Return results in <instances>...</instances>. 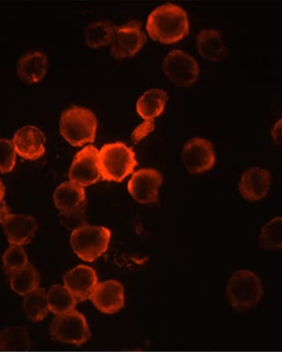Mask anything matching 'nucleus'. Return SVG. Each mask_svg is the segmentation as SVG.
Masks as SVG:
<instances>
[{
  "mask_svg": "<svg viewBox=\"0 0 282 352\" xmlns=\"http://www.w3.org/2000/svg\"><path fill=\"white\" fill-rule=\"evenodd\" d=\"M154 129L155 121H144L142 124L138 126V127L135 129L133 133H132V141L134 142L141 141L142 139L144 138L146 135H148L149 133L153 131Z\"/></svg>",
  "mask_w": 282,
  "mask_h": 352,
  "instance_id": "c756f323",
  "label": "nucleus"
},
{
  "mask_svg": "<svg viewBox=\"0 0 282 352\" xmlns=\"http://www.w3.org/2000/svg\"><path fill=\"white\" fill-rule=\"evenodd\" d=\"M147 41L140 21H129L116 25L111 42V53L116 58L134 56Z\"/></svg>",
  "mask_w": 282,
  "mask_h": 352,
  "instance_id": "6e6552de",
  "label": "nucleus"
},
{
  "mask_svg": "<svg viewBox=\"0 0 282 352\" xmlns=\"http://www.w3.org/2000/svg\"><path fill=\"white\" fill-rule=\"evenodd\" d=\"M146 29L155 41L164 44L177 42L190 32L188 13L181 6L165 3L149 13Z\"/></svg>",
  "mask_w": 282,
  "mask_h": 352,
  "instance_id": "f257e3e1",
  "label": "nucleus"
},
{
  "mask_svg": "<svg viewBox=\"0 0 282 352\" xmlns=\"http://www.w3.org/2000/svg\"><path fill=\"white\" fill-rule=\"evenodd\" d=\"M47 300L50 311L56 315L74 310L78 302L65 285H54L49 289Z\"/></svg>",
  "mask_w": 282,
  "mask_h": 352,
  "instance_id": "b1692460",
  "label": "nucleus"
},
{
  "mask_svg": "<svg viewBox=\"0 0 282 352\" xmlns=\"http://www.w3.org/2000/svg\"><path fill=\"white\" fill-rule=\"evenodd\" d=\"M111 232L102 226L86 224L72 231L71 245L81 260L92 262L108 250Z\"/></svg>",
  "mask_w": 282,
  "mask_h": 352,
  "instance_id": "39448f33",
  "label": "nucleus"
},
{
  "mask_svg": "<svg viewBox=\"0 0 282 352\" xmlns=\"http://www.w3.org/2000/svg\"><path fill=\"white\" fill-rule=\"evenodd\" d=\"M16 151L12 141L0 138V172L12 171L16 164Z\"/></svg>",
  "mask_w": 282,
  "mask_h": 352,
  "instance_id": "cd10ccee",
  "label": "nucleus"
},
{
  "mask_svg": "<svg viewBox=\"0 0 282 352\" xmlns=\"http://www.w3.org/2000/svg\"><path fill=\"white\" fill-rule=\"evenodd\" d=\"M8 212H10V211L6 202L4 201L0 202V222L2 221L3 219H4Z\"/></svg>",
  "mask_w": 282,
  "mask_h": 352,
  "instance_id": "2f4dec72",
  "label": "nucleus"
},
{
  "mask_svg": "<svg viewBox=\"0 0 282 352\" xmlns=\"http://www.w3.org/2000/svg\"><path fill=\"white\" fill-rule=\"evenodd\" d=\"M167 100L168 94L164 89H149L138 98L137 111L144 121H155V118L164 111Z\"/></svg>",
  "mask_w": 282,
  "mask_h": 352,
  "instance_id": "aec40b11",
  "label": "nucleus"
},
{
  "mask_svg": "<svg viewBox=\"0 0 282 352\" xmlns=\"http://www.w3.org/2000/svg\"><path fill=\"white\" fill-rule=\"evenodd\" d=\"M5 195L6 188L4 184H3V182L1 181V179H0V202L4 201Z\"/></svg>",
  "mask_w": 282,
  "mask_h": 352,
  "instance_id": "473e14b6",
  "label": "nucleus"
},
{
  "mask_svg": "<svg viewBox=\"0 0 282 352\" xmlns=\"http://www.w3.org/2000/svg\"><path fill=\"white\" fill-rule=\"evenodd\" d=\"M115 28L114 23L109 19H99V21L91 22L85 28L84 36L86 44L92 48L111 44Z\"/></svg>",
  "mask_w": 282,
  "mask_h": 352,
  "instance_id": "4be33fe9",
  "label": "nucleus"
},
{
  "mask_svg": "<svg viewBox=\"0 0 282 352\" xmlns=\"http://www.w3.org/2000/svg\"><path fill=\"white\" fill-rule=\"evenodd\" d=\"M9 278L12 290L21 296L35 290L41 283L39 272L31 263L10 274Z\"/></svg>",
  "mask_w": 282,
  "mask_h": 352,
  "instance_id": "412c9836",
  "label": "nucleus"
},
{
  "mask_svg": "<svg viewBox=\"0 0 282 352\" xmlns=\"http://www.w3.org/2000/svg\"><path fill=\"white\" fill-rule=\"evenodd\" d=\"M162 175L154 168H141L132 175L128 182V191L140 204H154L158 200V190Z\"/></svg>",
  "mask_w": 282,
  "mask_h": 352,
  "instance_id": "9b49d317",
  "label": "nucleus"
},
{
  "mask_svg": "<svg viewBox=\"0 0 282 352\" xmlns=\"http://www.w3.org/2000/svg\"><path fill=\"white\" fill-rule=\"evenodd\" d=\"M64 284L77 302H84L91 298L97 287V272L88 265H78L65 275Z\"/></svg>",
  "mask_w": 282,
  "mask_h": 352,
  "instance_id": "2eb2a0df",
  "label": "nucleus"
},
{
  "mask_svg": "<svg viewBox=\"0 0 282 352\" xmlns=\"http://www.w3.org/2000/svg\"><path fill=\"white\" fill-rule=\"evenodd\" d=\"M59 221L65 228L69 230L74 231L76 229L87 224L85 208L76 209V210L61 212Z\"/></svg>",
  "mask_w": 282,
  "mask_h": 352,
  "instance_id": "c85d7f7f",
  "label": "nucleus"
},
{
  "mask_svg": "<svg viewBox=\"0 0 282 352\" xmlns=\"http://www.w3.org/2000/svg\"><path fill=\"white\" fill-rule=\"evenodd\" d=\"M23 311L32 322L45 320L50 311L47 294L45 289L38 287L26 294L23 300Z\"/></svg>",
  "mask_w": 282,
  "mask_h": 352,
  "instance_id": "5701e85b",
  "label": "nucleus"
},
{
  "mask_svg": "<svg viewBox=\"0 0 282 352\" xmlns=\"http://www.w3.org/2000/svg\"><path fill=\"white\" fill-rule=\"evenodd\" d=\"M46 138L41 129L24 126L16 131L12 138L16 153L26 160H38L45 153Z\"/></svg>",
  "mask_w": 282,
  "mask_h": 352,
  "instance_id": "f8f14e48",
  "label": "nucleus"
},
{
  "mask_svg": "<svg viewBox=\"0 0 282 352\" xmlns=\"http://www.w3.org/2000/svg\"><path fill=\"white\" fill-rule=\"evenodd\" d=\"M271 184L270 171L259 167L250 168L242 174L239 190L242 197L247 201H257L266 197L270 192Z\"/></svg>",
  "mask_w": 282,
  "mask_h": 352,
  "instance_id": "dca6fc26",
  "label": "nucleus"
},
{
  "mask_svg": "<svg viewBox=\"0 0 282 352\" xmlns=\"http://www.w3.org/2000/svg\"><path fill=\"white\" fill-rule=\"evenodd\" d=\"M272 136H273L275 144L278 145L281 144V119H279V121L275 122V124L272 129Z\"/></svg>",
  "mask_w": 282,
  "mask_h": 352,
  "instance_id": "7c9ffc66",
  "label": "nucleus"
},
{
  "mask_svg": "<svg viewBox=\"0 0 282 352\" xmlns=\"http://www.w3.org/2000/svg\"><path fill=\"white\" fill-rule=\"evenodd\" d=\"M182 157L185 168L191 174L210 170L215 164L214 146L205 138L188 139L182 148Z\"/></svg>",
  "mask_w": 282,
  "mask_h": 352,
  "instance_id": "9d476101",
  "label": "nucleus"
},
{
  "mask_svg": "<svg viewBox=\"0 0 282 352\" xmlns=\"http://www.w3.org/2000/svg\"><path fill=\"white\" fill-rule=\"evenodd\" d=\"M53 340L62 343L81 345L91 338L87 321L77 310L56 315L50 327Z\"/></svg>",
  "mask_w": 282,
  "mask_h": 352,
  "instance_id": "423d86ee",
  "label": "nucleus"
},
{
  "mask_svg": "<svg viewBox=\"0 0 282 352\" xmlns=\"http://www.w3.org/2000/svg\"><path fill=\"white\" fill-rule=\"evenodd\" d=\"M162 71L175 85L186 87L197 82L200 73L197 59L190 53L174 49L165 56Z\"/></svg>",
  "mask_w": 282,
  "mask_h": 352,
  "instance_id": "0eeeda50",
  "label": "nucleus"
},
{
  "mask_svg": "<svg viewBox=\"0 0 282 352\" xmlns=\"http://www.w3.org/2000/svg\"><path fill=\"white\" fill-rule=\"evenodd\" d=\"M48 68V58L41 50H33L23 54L17 63V73L21 80L34 84L44 78Z\"/></svg>",
  "mask_w": 282,
  "mask_h": 352,
  "instance_id": "f3484780",
  "label": "nucleus"
},
{
  "mask_svg": "<svg viewBox=\"0 0 282 352\" xmlns=\"http://www.w3.org/2000/svg\"><path fill=\"white\" fill-rule=\"evenodd\" d=\"M56 208L61 212L76 210L85 207V188L72 182H63L53 194Z\"/></svg>",
  "mask_w": 282,
  "mask_h": 352,
  "instance_id": "6ab92c4d",
  "label": "nucleus"
},
{
  "mask_svg": "<svg viewBox=\"0 0 282 352\" xmlns=\"http://www.w3.org/2000/svg\"><path fill=\"white\" fill-rule=\"evenodd\" d=\"M97 129V116L91 109L72 105L61 113L59 131L63 138L72 146L94 142Z\"/></svg>",
  "mask_w": 282,
  "mask_h": 352,
  "instance_id": "f03ea898",
  "label": "nucleus"
},
{
  "mask_svg": "<svg viewBox=\"0 0 282 352\" xmlns=\"http://www.w3.org/2000/svg\"><path fill=\"white\" fill-rule=\"evenodd\" d=\"M3 267L6 274L19 270L28 264V254L21 245H11L2 256Z\"/></svg>",
  "mask_w": 282,
  "mask_h": 352,
  "instance_id": "bb28decb",
  "label": "nucleus"
},
{
  "mask_svg": "<svg viewBox=\"0 0 282 352\" xmlns=\"http://www.w3.org/2000/svg\"><path fill=\"white\" fill-rule=\"evenodd\" d=\"M101 177L99 151L95 146H85L73 158L69 169V182L84 188L96 184Z\"/></svg>",
  "mask_w": 282,
  "mask_h": 352,
  "instance_id": "1a4fd4ad",
  "label": "nucleus"
},
{
  "mask_svg": "<svg viewBox=\"0 0 282 352\" xmlns=\"http://www.w3.org/2000/svg\"><path fill=\"white\" fill-rule=\"evenodd\" d=\"M0 224L11 245H24L30 243L38 230V222L29 214H15L8 212Z\"/></svg>",
  "mask_w": 282,
  "mask_h": 352,
  "instance_id": "ddd939ff",
  "label": "nucleus"
},
{
  "mask_svg": "<svg viewBox=\"0 0 282 352\" xmlns=\"http://www.w3.org/2000/svg\"><path fill=\"white\" fill-rule=\"evenodd\" d=\"M282 220L275 217L262 228L260 234V244L266 249H281L282 247Z\"/></svg>",
  "mask_w": 282,
  "mask_h": 352,
  "instance_id": "a878e982",
  "label": "nucleus"
},
{
  "mask_svg": "<svg viewBox=\"0 0 282 352\" xmlns=\"http://www.w3.org/2000/svg\"><path fill=\"white\" fill-rule=\"evenodd\" d=\"M264 294L263 285L254 272L241 269L228 282L226 296L235 310L243 311L255 307Z\"/></svg>",
  "mask_w": 282,
  "mask_h": 352,
  "instance_id": "7ed1b4c3",
  "label": "nucleus"
},
{
  "mask_svg": "<svg viewBox=\"0 0 282 352\" xmlns=\"http://www.w3.org/2000/svg\"><path fill=\"white\" fill-rule=\"evenodd\" d=\"M195 44L199 53L208 60H220L227 54L221 33L215 28L202 29L195 36Z\"/></svg>",
  "mask_w": 282,
  "mask_h": 352,
  "instance_id": "a211bd4d",
  "label": "nucleus"
},
{
  "mask_svg": "<svg viewBox=\"0 0 282 352\" xmlns=\"http://www.w3.org/2000/svg\"><path fill=\"white\" fill-rule=\"evenodd\" d=\"M137 165L133 149L124 142H109L99 151V168L106 181L121 182L134 171Z\"/></svg>",
  "mask_w": 282,
  "mask_h": 352,
  "instance_id": "20e7f679",
  "label": "nucleus"
},
{
  "mask_svg": "<svg viewBox=\"0 0 282 352\" xmlns=\"http://www.w3.org/2000/svg\"><path fill=\"white\" fill-rule=\"evenodd\" d=\"M31 346V340L25 327H10L0 331V351L28 350Z\"/></svg>",
  "mask_w": 282,
  "mask_h": 352,
  "instance_id": "393cba45",
  "label": "nucleus"
},
{
  "mask_svg": "<svg viewBox=\"0 0 282 352\" xmlns=\"http://www.w3.org/2000/svg\"><path fill=\"white\" fill-rule=\"evenodd\" d=\"M98 310L105 314H116L124 305V288L120 282L106 280L98 283L91 298Z\"/></svg>",
  "mask_w": 282,
  "mask_h": 352,
  "instance_id": "4468645a",
  "label": "nucleus"
}]
</instances>
